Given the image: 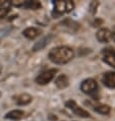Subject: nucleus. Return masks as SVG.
Wrapping results in <instances>:
<instances>
[{"label":"nucleus","instance_id":"nucleus-6","mask_svg":"<svg viewBox=\"0 0 115 121\" xmlns=\"http://www.w3.org/2000/svg\"><path fill=\"white\" fill-rule=\"evenodd\" d=\"M102 60L115 68V51L111 49H104L102 51Z\"/></svg>","mask_w":115,"mask_h":121},{"label":"nucleus","instance_id":"nucleus-13","mask_svg":"<svg viewBox=\"0 0 115 121\" xmlns=\"http://www.w3.org/2000/svg\"><path fill=\"white\" fill-rule=\"evenodd\" d=\"M25 116V112L22 110H12L10 112H8L7 114L5 115V118L6 119H10V120H21L22 118H23Z\"/></svg>","mask_w":115,"mask_h":121},{"label":"nucleus","instance_id":"nucleus-7","mask_svg":"<svg viewBox=\"0 0 115 121\" xmlns=\"http://www.w3.org/2000/svg\"><path fill=\"white\" fill-rule=\"evenodd\" d=\"M102 82L105 86L109 89H115V72H105L102 76Z\"/></svg>","mask_w":115,"mask_h":121},{"label":"nucleus","instance_id":"nucleus-4","mask_svg":"<svg viewBox=\"0 0 115 121\" xmlns=\"http://www.w3.org/2000/svg\"><path fill=\"white\" fill-rule=\"evenodd\" d=\"M56 73H57V69H55V68L46 70V71L42 72L41 74H39L36 77V82L40 86H45L47 83H49L54 77H55Z\"/></svg>","mask_w":115,"mask_h":121},{"label":"nucleus","instance_id":"nucleus-14","mask_svg":"<svg viewBox=\"0 0 115 121\" xmlns=\"http://www.w3.org/2000/svg\"><path fill=\"white\" fill-rule=\"evenodd\" d=\"M23 7H26L28 9H33V10H37V9L41 8L42 5L39 1H25Z\"/></svg>","mask_w":115,"mask_h":121},{"label":"nucleus","instance_id":"nucleus-11","mask_svg":"<svg viewBox=\"0 0 115 121\" xmlns=\"http://www.w3.org/2000/svg\"><path fill=\"white\" fill-rule=\"evenodd\" d=\"M55 85H56L57 88L60 89V90L67 88L69 85V79H68V77H67V75H65V74L58 75L55 79Z\"/></svg>","mask_w":115,"mask_h":121},{"label":"nucleus","instance_id":"nucleus-2","mask_svg":"<svg viewBox=\"0 0 115 121\" xmlns=\"http://www.w3.org/2000/svg\"><path fill=\"white\" fill-rule=\"evenodd\" d=\"M80 90L82 92L90 95L92 97H96L98 94V90H99V86H98L97 82L94 78H87L80 83Z\"/></svg>","mask_w":115,"mask_h":121},{"label":"nucleus","instance_id":"nucleus-16","mask_svg":"<svg viewBox=\"0 0 115 121\" xmlns=\"http://www.w3.org/2000/svg\"><path fill=\"white\" fill-rule=\"evenodd\" d=\"M9 7H5V8H0V18H3L7 15V13L9 12Z\"/></svg>","mask_w":115,"mask_h":121},{"label":"nucleus","instance_id":"nucleus-10","mask_svg":"<svg viewBox=\"0 0 115 121\" xmlns=\"http://www.w3.org/2000/svg\"><path fill=\"white\" fill-rule=\"evenodd\" d=\"M14 100H15V102H16L18 105L25 106V105H28V104L31 103L33 98H32V96L29 95V94L23 93V94H21V95L14 97Z\"/></svg>","mask_w":115,"mask_h":121},{"label":"nucleus","instance_id":"nucleus-19","mask_svg":"<svg viewBox=\"0 0 115 121\" xmlns=\"http://www.w3.org/2000/svg\"><path fill=\"white\" fill-rule=\"evenodd\" d=\"M1 71H2V66H1V64H0V73H1Z\"/></svg>","mask_w":115,"mask_h":121},{"label":"nucleus","instance_id":"nucleus-1","mask_svg":"<svg viewBox=\"0 0 115 121\" xmlns=\"http://www.w3.org/2000/svg\"><path fill=\"white\" fill-rule=\"evenodd\" d=\"M48 57L55 64H65L73 59L74 52L67 46H59L50 50Z\"/></svg>","mask_w":115,"mask_h":121},{"label":"nucleus","instance_id":"nucleus-18","mask_svg":"<svg viewBox=\"0 0 115 121\" xmlns=\"http://www.w3.org/2000/svg\"><path fill=\"white\" fill-rule=\"evenodd\" d=\"M111 40H113L115 42V26L113 28L112 31H111Z\"/></svg>","mask_w":115,"mask_h":121},{"label":"nucleus","instance_id":"nucleus-17","mask_svg":"<svg viewBox=\"0 0 115 121\" xmlns=\"http://www.w3.org/2000/svg\"><path fill=\"white\" fill-rule=\"evenodd\" d=\"M9 5H11V2H7V1H0V8H5V7H9Z\"/></svg>","mask_w":115,"mask_h":121},{"label":"nucleus","instance_id":"nucleus-12","mask_svg":"<svg viewBox=\"0 0 115 121\" xmlns=\"http://www.w3.org/2000/svg\"><path fill=\"white\" fill-rule=\"evenodd\" d=\"M51 39H52V36H51V35L46 36V37H44V38H42L39 42H37L36 44L34 45L33 51H39V50H42L43 48H45V47L50 43Z\"/></svg>","mask_w":115,"mask_h":121},{"label":"nucleus","instance_id":"nucleus-9","mask_svg":"<svg viewBox=\"0 0 115 121\" xmlns=\"http://www.w3.org/2000/svg\"><path fill=\"white\" fill-rule=\"evenodd\" d=\"M41 34H42L41 30L37 29V28H34V26L27 28L26 30H23V32H22V35L29 40H34V39L38 38Z\"/></svg>","mask_w":115,"mask_h":121},{"label":"nucleus","instance_id":"nucleus-15","mask_svg":"<svg viewBox=\"0 0 115 121\" xmlns=\"http://www.w3.org/2000/svg\"><path fill=\"white\" fill-rule=\"evenodd\" d=\"M94 110L98 113L102 114V115H107L110 113V107L108 105H98L95 107Z\"/></svg>","mask_w":115,"mask_h":121},{"label":"nucleus","instance_id":"nucleus-3","mask_svg":"<svg viewBox=\"0 0 115 121\" xmlns=\"http://www.w3.org/2000/svg\"><path fill=\"white\" fill-rule=\"evenodd\" d=\"M73 9H74V3L70 1V0H66V1L58 0V1L54 2V11H56L57 14L71 12Z\"/></svg>","mask_w":115,"mask_h":121},{"label":"nucleus","instance_id":"nucleus-8","mask_svg":"<svg viewBox=\"0 0 115 121\" xmlns=\"http://www.w3.org/2000/svg\"><path fill=\"white\" fill-rule=\"evenodd\" d=\"M97 40L100 43H108L111 40V31L109 29H100L96 35Z\"/></svg>","mask_w":115,"mask_h":121},{"label":"nucleus","instance_id":"nucleus-5","mask_svg":"<svg viewBox=\"0 0 115 121\" xmlns=\"http://www.w3.org/2000/svg\"><path fill=\"white\" fill-rule=\"evenodd\" d=\"M65 106H66L68 109L71 110L72 112L75 114V115L82 117V118H89V117H90V113L88 112V111L84 110L83 108H80V107L77 105V104L74 102L73 100L67 101V102L65 103Z\"/></svg>","mask_w":115,"mask_h":121}]
</instances>
